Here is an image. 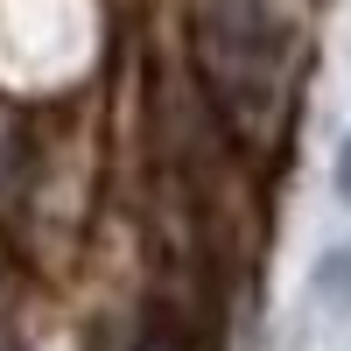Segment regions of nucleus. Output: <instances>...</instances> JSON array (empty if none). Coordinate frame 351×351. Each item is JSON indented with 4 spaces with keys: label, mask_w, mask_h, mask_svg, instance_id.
Returning a JSON list of instances; mask_svg holds the SVG:
<instances>
[{
    "label": "nucleus",
    "mask_w": 351,
    "mask_h": 351,
    "mask_svg": "<svg viewBox=\"0 0 351 351\" xmlns=\"http://www.w3.org/2000/svg\"><path fill=\"white\" fill-rule=\"evenodd\" d=\"M197 71L246 141H267L288 112V36L267 0H211L197 14Z\"/></svg>",
    "instance_id": "obj_1"
},
{
    "label": "nucleus",
    "mask_w": 351,
    "mask_h": 351,
    "mask_svg": "<svg viewBox=\"0 0 351 351\" xmlns=\"http://www.w3.org/2000/svg\"><path fill=\"white\" fill-rule=\"evenodd\" d=\"M337 197L351 204V134H344V148H337Z\"/></svg>",
    "instance_id": "obj_2"
},
{
    "label": "nucleus",
    "mask_w": 351,
    "mask_h": 351,
    "mask_svg": "<svg viewBox=\"0 0 351 351\" xmlns=\"http://www.w3.org/2000/svg\"><path fill=\"white\" fill-rule=\"evenodd\" d=\"M148 351H169V344H148Z\"/></svg>",
    "instance_id": "obj_3"
}]
</instances>
